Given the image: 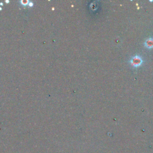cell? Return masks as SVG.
I'll return each mask as SVG.
<instances>
[{
  "label": "cell",
  "instance_id": "1",
  "mask_svg": "<svg viewBox=\"0 0 153 153\" xmlns=\"http://www.w3.org/2000/svg\"><path fill=\"white\" fill-rule=\"evenodd\" d=\"M143 63V60L140 56L135 55L132 57L130 60V64L134 68H138L141 66Z\"/></svg>",
  "mask_w": 153,
  "mask_h": 153
},
{
  "label": "cell",
  "instance_id": "2",
  "mask_svg": "<svg viewBox=\"0 0 153 153\" xmlns=\"http://www.w3.org/2000/svg\"><path fill=\"white\" fill-rule=\"evenodd\" d=\"M144 46L146 48L148 49H153V38H147L145 41Z\"/></svg>",
  "mask_w": 153,
  "mask_h": 153
}]
</instances>
